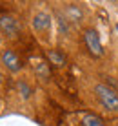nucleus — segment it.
Here are the masks:
<instances>
[{
    "instance_id": "1",
    "label": "nucleus",
    "mask_w": 118,
    "mask_h": 126,
    "mask_svg": "<svg viewBox=\"0 0 118 126\" xmlns=\"http://www.w3.org/2000/svg\"><path fill=\"white\" fill-rule=\"evenodd\" d=\"M94 93H96V99L102 104L104 110L111 111V113L118 111V95L115 90H111L107 84H96L94 86Z\"/></svg>"
},
{
    "instance_id": "2",
    "label": "nucleus",
    "mask_w": 118,
    "mask_h": 126,
    "mask_svg": "<svg viewBox=\"0 0 118 126\" xmlns=\"http://www.w3.org/2000/svg\"><path fill=\"white\" fill-rule=\"evenodd\" d=\"M84 42L89 49V53L93 57H102L104 55V47H102V42H100V37H98V31L93 28H87L84 31Z\"/></svg>"
},
{
    "instance_id": "3",
    "label": "nucleus",
    "mask_w": 118,
    "mask_h": 126,
    "mask_svg": "<svg viewBox=\"0 0 118 126\" xmlns=\"http://www.w3.org/2000/svg\"><path fill=\"white\" fill-rule=\"evenodd\" d=\"M0 31L9 38L16 37V35L20 33L18 20H16L15 16H11V15H0Z\"/></svg>"
},
{
    "instance_id": "4",
    "label": "nucleus",
    "mask_w": 118,
    "mask_h": 126,
    "mask_svg": "<svg viewBox=\"0 0 118 126\" xmlns=\"http://www.w3.org/2000/svg\"><path fill=\"white\" fill-rule=\"evenodd\" d=\"M0 59H2L4 66L9 69V71H13V73H16V71H20V69H22V62H20V59L16 57V53H15V51H11V49L2 51Z\"/></svg>"
},
{
    "instance_id": "5",
    "label": "nucleus",
    "mask_w": 118,
    "mask_h": 126,
    "mask_svg": "<svg viewBox=\"0 0 118 126\" xmlns=\"http://www.w3.org/2000/svg\"><path fill=\"white\" fill-rule=\"evenodd\" d=\"M51 22H53V20H51L49 13H46V11H40V13H36V15L33 16V28H35V31H38V33L49 31Z\"/></svg>"
},
{
    "instance_id": "6",
    "label": "nucleus",
    "mask_w": 118,
    "mask_h": 126,
    "mask_svg": "<svg viewBox=\"0 0 118 126\" xmlns=\"http://www.w3.org/2000/svg\"><path fill=\"white\" fill-rule=\"evenodd\" d=\"M35 73L38 75V79L42 80H47L51 77V71H49V64H46L44 60H36L35 62Z\"/></svg>"
},
{
    "instance_id": "7",
    "label": "nucleus",
    "mask_w": 118,
    "mask_h": 126,
    "mask_svg": "<svg viewBox=\"0 0 118 126\" xmlns=\"http://www.w3.org/2000/svg\"><path fill=\"white\" fill-rule=\"evenodd\" d=\"M82 9L78 6H67L65 7V20H71V22H80L82 20Z\"/></svg>"
},
{
    "instance_id": "8",
    "label": "nucleus",
    "mask_w": 118,
    "mask_h": 126,
    "mask_svg": "<svg viewBox=\"0 0 118 126\" xmlns=\"http://www.w3.org/2000/svg\"><path fill=\"white\" fill-rule=\"evenodd\" d=\"M82 124L84 126H106L104 121L94 113H84L82 115Z\"/></svg>"
},
{
    "instance_id": "9",
    "label": "nucleus",
    "mask_w": 118,
    "mask_h": 126,
    "mask_svg": "<svg viewBox=\"0 0 118 126\" xmlns=\"http://www.w3.org/2000/svg\"><path fill=\"white\" fill-rule=\"evenodd\" d=\"M47 59H49V62L51 64H55L56 68H62L64 64H65V57L62 53H60L58 49H51L49 53H47Z\"/></svg>"
},
{
    "instance_id": "10",
    "label": "nucleus",
    "mask_w": 118,
    "mask_h": 126,
    "mask_svg": "<svg viewBox=\"0 0 118 126\" xmlns=\"http://www.w3.org/2000/svg\"><path fill=\"white\" fill-rule=\"evenodd\" d=\"M18 90H20V93H22V97H24V99H29V95H31V88H29L24 80L18 82Z\"/></svg>"
},
{
    "instance_id": "11",
    "label": "nucleus",
    "mask_w": 118,
    "mask_h": 126,
    "mask_svg": "<svg viewBox=\"0 0 118 126\" xmlns=\"http://www.w3.org/2000/svg\"><path fill=\"white\" fill-rule=\"evenodd\" d=\"M0 82H2V75H0Z\"/></svg>"
},
{
    "instance_id": "12",
    "label": "nucleus",
    "mask_w": 118,
    "mask_h": 126,
    "mask_svg": "<svg viewBox=\"0 0 118 126\" xmlns=\"http://www.w3.org/2000/svg\"><path fill=\"white\" fill-rule=\"evenodd\" d=\"M116 29H118V24H116Z\"/></svg>"
},
{
    "instance_id": "13",
    "label": "nucleus",
    "mask_w": 118,
    "mask_h": 126,
    "mask_svg": "<svg viewBox=\"0 0 118 126\" xmlns=\"http://www.w3.org/2000/svg\"><path fill=\"white\" fill-rule=\"evenodd\" d=\"M116 126H118V121H116Z\"/></svg>"
}]
</instances>
